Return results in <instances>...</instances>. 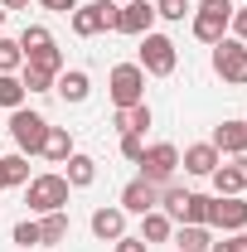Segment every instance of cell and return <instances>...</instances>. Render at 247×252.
<instances>
[{
    "instance_id": "1",
    "label": "cell",
    "mask_w": 247,
    "mask_h": 252,
    "mask_svg": "<svg viewBox=\"0 0 247 252\" xmlns=\"http://www.w3.org/2000/svg\"><path fill=\"white\" fill-rule=\"evenodd\" d=\"M136 54H141V73H146V78H170V73H175V63H180V49H175V39H170V34H141V49H136Z\"/></svg>"
},
{
    "instance_id": "2",
    "label": "cell",
    "mask_w": 247,
    "mask_h": 252,
    "mask_svg": "<svg viewBox=\"0 0 247 252\" xmlns=\"http://www.w3.org/2000/svg\"><path fill=\"white\" fill-rule=\"evenodd\" d=\"M228 25H233V0H204L194 15H189V30L199 44H218L228 39Z\"/></svg>"
},
{
    "instance_id": "3",
    "label": "cell",
    "mask_w": 247,
    "mask_h": 252,
    "mask_svg": "<svg viewBox=\"0 0 247 252\" xmlns=\"http://www.w3.org/2000/svg\"><path fill=\"white\" fill-rule=\"evenodd\" d=\"M44 136H49V117L44 112H30V107H15L10 112V141L20 156H39L44 151Z\"/></svg>"
},
{
    "instance_id": "4",
    "label": "cell",
    "mask_w": 247,
    "mask_h": 252,
    "mask_svg": "<svg viewBox=\"0 0 247 252\" xmlns=\"http://www.w3.org/2000/svg\"><path fill=\"white\" fill-rule=\"evenodd\" d=\"M25 204H30V214H59V209H68V180L63 175H34L25 185Z\"/></svg>"
},
{
    "instance_id": "5",
    "label": "cell",
    "mask_w": 247,
    "mask_h": 252,
    "mask_svg": "<svg viewBox=\"0 0 247 252\" xmlns=\"http://www.w3.org/2000/svg\"><path fill=\"white\" fill-rule=\"evenodd\" d=\"M68 25L78 39H93L102 30H117V0H83L73 15H68Z\"/></svg>"
},
{
    "instance_id": "6",
    "label": "cell",
    "mask_w": 247,
    "mask_h": 252,
    "mask_svg": "<svg viewBox=\"0 0 247 252\" xmlns=\"http://www.w3.org/2000/svg\"><path fill=\"white\" fill-rule=\"evenodd\" d=\"M107 97H112V107L146 102V73H141V63H117L112 78H107Z\"/></svg>"
},
{
    "instance_id": "7",
    "label": "cell",
    "mask_w": 247,
    "mask_h": 252,
    "mask_svg": "<svg viewBox=\"0 0 247 252\" xmlns=\"http://www.w3.org/2000/svg\"><path fill=\"white\" fill-rule=\"evenodd\" d=\"M214 73L233 88H247V44L243 39H218L214 44Z\"/></svg>"
},
{
    "instance_id": "8",
    "label": "cell",
    "mask_w": 247,
    "mask_h": 252,
    "mask_svg": "<svg viewBox=\"0 0 247 252\" xmlns=\"http://www.w3.org/2000/svg\"><path fill=\"white\" fill-rule=\"evenodd\" d=\"M175 170H180V146H170V141L146 146V156H141V180H151V185H170Z\"/></svg>"
},
{
    "instance_id": "9",
    "label": "cell",
    "mask_w": 247,
    "mask_h": 252,
    "mask_svg": "<svg viewBox=\"0 0 247 252\" xmlns=\"http://www.w3.org/2000/svg\"><path fill=\"white\" fill-rule=\"evenodd\" d=\"M209 228H218V233H243V228H247V204H243V194H214Z\"/></svg>"
},
{
    "instance_id": "10",
    "label": "cell",
    "mask_w": 247,
    "mask_h": 252,
    "mask_svg": "<svg viewBox=\"0 0 247 252\" xmlns=\"http://www.w3.org/2000/svg\"><path fill=\"white\" fill-rule=\"evenodd\" d=\"M151 25H155V5L151 0H126V5H117V34L141 39V34H151Z\"/></svg>"
},
{
    "instance_id": "11",
    "label": "cell",
    "mask_w": 247,
    "mask_h": 252,
    "mask_svg": "<svg viewBox=\"0 0 247 252\" xmlns=\"http://www.w3.org/2000/svg\"><path fill=\"white\" fill-rule=\"evenodd\" d=\"M122 209H126V219H131V214L141 219V214L160 209V185H151V180H141V175H136V180L122 189Z\"/></svg>"
},
{
    "instance_id": "12",
    "label": "cell",
    "mask_w": 247,
    "mask_h": 252,
    "mask_svg": "<svg viewBox=\"0 0 247 252\" xmlns=\"http://www.w3.org/2000/svg\"><path fill=\"white\" fill-rule=\"evenodd\" d=\"M180 165H185V175H199V180H209L218 165H223V156H218L209 141H199V146H185V151H180Z\"/></svg>"
},
{
    "instance_id": "13",
    "label": "cell",
    "mask_w": 247,
    "mask_h": 252,
    "mask_svg": "<svg viewBox=\"0 0 247 252\" xmlns=\"http://www.w3.org/2000/svg\"><path fill=\"white\" fill-rule=\"evenodd\" d=\"M209 180H214V194H243L247 189V156H233L228 165H218Z\"/></svg>"
},
{
    "instance_id": "14",
    "label": "cell",
    "mask_w": 247,
    "mask_h": 252,
    "mask_svg": "<svg viewBox=\"0 0 247 252\" xmlns=\"http://www.w3.org/2000/svg\"><path fill=\"white\" fill-rule=\"evenodd\" d=\"M54 93H59L63 102H73V107H78V102H88V97H93V78H88L83 68H63L59 78H54Z\"/></svg>"
},
{
    "instance_id": "15",
    "label": "cell",
    "mask_w": 247,
    "mask_h": 252,
    "mask_svg": "<svg viewBox=\"0 0 247 252\" xmlns=\"http://www.w3.org/2000/svg\"><path fill=\"white\" fill-rule=\"evenodd\" d=\"M214 146L218 156H247V122H223L214 126Z\"/></svg>"
},
{
    "instance_id": "16",
    "label": "cell",
    "mask_w": 247,
    "mask_h": 252,
    "mask_svg": "<svg viewBox=\"0 0 247 252\" xmlns=\"http://www.w3.org/2000/svg\"><path fill=\"white\" fill-rule=\"evenodd\" d=\"M126 233V209L122 204H112V209H97L93 214V238H102V243H117Z\"/></svg>"
},
{
    "instance_id": "17",
    "label": "cell",
    "mask_w": 247,
    "mask_h": 252,
    "mask_svg": "<svg viewBox=\"0 0 247 252\" xmlns=\"http://www.w3.org/2000/svg\"><path fill=\"white\" fill-rule=\"evenodd\" d=\"M136 238H141L146 248H151V243H170V238H175V219L160 214V209H151V214H141V233H136Z\"/></svg>"
},
{
    "instance_id": "18",
    "label": "cell",
    "mask_w": 247,
    "mask_h": 252,
    "mask_svg": "<svg viewBox=\"0 0 247 252\" xmlns=\"http://www.w3.org/2000/svg\"><path fill=\"white\" fill-rule=\"evenodd\" d=\"M209 248H214V228H199V223L175 228V252H209Z\"/></svg>"
},
{
    "instance_id": "19",
    "label": "cell",
    "mask_w": 247,
    "mask_h": 252,
    "mask_svg": "<svg viewBox=\"0 0 247 252\" xmlns=\"http://www.w3.org/2000/svg\"><path fill=\"white\" fill-rule=\"evenodd\" d=\"M68 170H63V180H68V189H88L97 180V160L93 156H83V151H73V156L63 160Z\"/></svg>"
},
{
    "instance_id": "20",
    "label": "cell",
    "mask_w": 247,
    "mask_h": 252,
    "mask_svg": "<svg viewBox=\"0 0 247 252\" xmlns=\"http://www.w3.org/2000/svg\"><path fill=\"white\" fill-rule=\"evenodd\" d=\"M151 102H136V107H117L112 112V126L117 131H136V136H146V126H151Z\"/></svg>"
},
{
    "instance_id": "21",
    "label": "cell",
    "mask_w": 247,
    "mask_h": 252,
    "mask_svg": "<svg viewBox=\"0 0 247 252\" xmlns=\"http://www.w3.org/2000/svg\"><path fill=\"white\" fill-rule=\"evenodd\" d=\"M68 209H59V214H39V248H59L63 238H68Z\"/></svg>"
},
{
    "instance_id": "22",
    "label": "cell",
    "mask_w": 247,
    "mask_h": 252,
    "mask_svg": "<svg viewBox=\"0 0 247 252\" xmlns=\"http://www.w3.org/2000/svg\"><path fill=\"white\" fill-rule=\"evenodd\" d=\"M25 68H39V73H49V78H59L63 68V49L59 44H44V49H34V54H25Z\"/></svg>"
},
{
    "instance_id": "23",
    "label": "cell",
    "mask_w": 247,
    "mask_h": 252,
    "mask_svg": "<svg viewBox=\"0 0 247 252\" xmlns=\"http://www.w3.org/2000/svg\"><path fill=\"white\" fill-rule=\"evenodd\" d=\"M0 180H5V189H20V185H30L34 175H30V156H0Z\"/></svg>"
},
{
    "instance_id": "24",
    "label": "cell",
    "mask_w": 247,
    "mask_h": 252,
    "mask_svg": "<svg viewBox=\"0 0 247 252\" xmlns=\"http://www.w3.org/2000/svg\"><path fill=\"white\" fill-rule=\"evenodd\" d=\"M44 160H54V165H63V160L73 156V136H68V126H49V136H44V151H39Z\"/></svg>"
},
{
    "instance_id": "25",
    "label": "cell",
    "mask_w": 247,
    "mask_h": 252,
    "mask_svg": "<svg viewBox=\"0 0 247 252\" xmlns=\"http://www.w3.org/2000/svg\"><path fill=\"white\" fill-rule=\"evenodd\" d=\"M209 214H214V194H194V189H189L180 223H199V228H209Z\"/></svg>"
},
{
    "instance_id": "26",
    "label": "cell",
    "mask_w": 247,
    "mask_h": 252,
    "mask_svg": "<svg viewBox=\"0 0 247 252\" xmlns=\"http://www.w3.org/2000/svg\"><path fill=\"white\" fill-rule=\"evenodd\" d=\"M25 83H20V73H0V107L5 112H15V107H25Z\"/></svg>"
},
{
    "instance_id": "27",
    "label": "cell",
    "mask_w": 247,
    "mask_h": 252,
    "mask_svg": "<svg viewBox=\"0 0 247 252\" xmlns=\"http://www.w3.org/2000/svg\"><path fill=\"white\" fill-rule=\"evenodd\" d=\"M185 199H189V189H185V185H160V214H170V219L180 223V214H185Z\"/></svg>"
},
{
    "instance_id": "28",
    "label": "cell",
    "mask_w": 247,
    "mask_h": 252,
    "mask_svg": "<svg viewBox=\"0 0 247 252\" xmlns=\"http://www.w3.org/2000/svg\"><path fill=\"white\" fill-rule=\"evenodd\" d=\"M20 68H25L20 39H5V34H0V73H20Z\"/></svg>"
},
{
    "instance_id": "29",
    "label": "cell",
    "mask_w": 247,
    "mask_h": 252,
    "mask_svg": "<svg viewBox=\"0 0 247 252\" xmlns=\"http://www.w3.org/2000/svg\"><path fill=\"white\" fill-rule=\"evenodd\" d=\"M185 15H194V5H189V0H155V20H170V25H180Z\"/></svg>"
},
{
    "instance_id": "30",
    "label": "cell",
    "mask_w": 247,
    "mask_h": 252,
    "mask_svg": "<svg viewBox=\"0 0 247 252\" xmlns=\"http://www.w3.org/2000/svg\"><path fill=\"white\" fill-rule=\"evenodd\" d=\"M44 44H54V34L44 30V25H25V30H20V49H25V54L44 49Z\"/></svg>"
},
{
    "instance_id": "31",
    "label": "cell",
    "mask_w": 247,
    "mask_h": 252,
    "mask_svg": "<svg viewBox=\"0 0 247 252\" xmlns=\"http://www.w3.org/2000/svg\"><path fill=\"white\" fill-rule=\"evenodd\" d=\"M20 83H25V93H54V78L39 68H20Z\"/></svg>"
},
{
    "instance_id": "32",
    "label": "cell",
    "mask_w": 247,
    "mask_h": 252,
    "mask_svg": "<svg viewBox=\"0 0 247 252\" xmlns=\"http://www.w3.org/2000/svg\"><path fill=\"white\" fill-rule=\"evenodd\" d=\"M20 248H39V219H20L15 223V233H10Z\"/></svg>"
},
{
    "instance_id": "33",
    "label": "cell",
    "mask_w": 247,
    "mask_h": 252,
    "mask_svg": "<svg viewBox=\"0 0 247 252\" xmlns=\"http://www.w3.org/2000/svg\"><path fill=\"white\" fill-rule=\"evenodd\" d=\"M122 156L131 160V165H141V156H146V136H136V131H122Z\"/></svg>"
},
{
    "instance_id": "34",
    "label": "cell",
    "mask_w": 247,
    "mask_h": 252,
    "mask_svg": "<svg viewBox=\"0 0 247 252\" xmlns=\"http://www.w3.org/2000/svg\"><path fill=\"white\" fill-rule=\"evenodd\" d=\"M209 252H247V233H223V243H214Z\"/></svg>"
},
{
    "instance_id": "35",
    "label": "cell",
    "mask_w": 247,
    "mask_h": 252,
    "mask_svg": "<svg viewBox=\"0 0 247 252\" xmlns=\"http://www.w3.org/2000/svg\"><path fill=\"white\" fill-rule=\"evenodd\" d=\"M112 248H117V252H151L146 243H141V238H136V233H122V238H117Z\"/></svg>"
},
{
    "instance_id": "36",
    "label": "cell",
    "mask_w": 247,
    "mask_h": 252,
    "mask_svg": "<svg viewBox=\"0 0 247 252\" xmlns=\"http://www.w3.org/2000/svg\"><path fill=\"white\" fill-rule=\"evenodd\" d=\"M228 34L247 44V5H243V10H233V25H228Z\"/></svg>"
},
{
    "instance_id": "37",
    "label": "cell",
    "mask_w": 247,
    "mask_h": 252,
    "mask_svg": "<svg viewBox=\"0 0 247 252\" xmlns=\"http://www.w3.org/2000/svg\"><path fill=\"white\" fill-rule=\"evenodd\" d=\"M39 5H44V10H54V15H73L83 0H39Z\"/></svg>"
},
{
    "instance_id": "38",
    "label": "cell",
    "mask_w": 247,
    "mask_h": 252,
    "mask_svg": "<svg viewBox=\"0 0 247 252\" xmlns=\"http://www.w3.org/2000/svg\"><path fill=\"white\" fill-rule=\"evenodd\" d=\"M0 5H5V15H10V10H25L30 0H0Z\"/></svg>"
},
{
    "instance_id": "39",
    "label": "cell",
    "mask_w": 247,
    "mask_h": 252,
    "mask_svg": "<svg viewBox=\"0 0 247 252\" xmlns=\"http://www.w3.org/2000/svg\"><path fill=\"white\" fill-rule=\"evenodd\" d=\"M0 30H5V5H0Z\"/></svg>"
},
{
    "instance_id": "40",
    "label": "cell",
    "mask_w": 247,
    "mask_h": 252,
    "mask_svg": "<svg viewBox=\"0 0 247 252\" xmlns=\"http://www.w3.org/2000/svg\"><path fill=\"white\" fill-rule=\"evenodd\" d=\"M0 189H5V180H0Z\"/></svg>"
},
{
    "instance_id": "41",
    "label": "cell",
    "mask_w": 247,
    "mask_h": 252,
    "mask_svg": "<svg viewBox=\"0 0 247 252\" xmlns=\"http://www.w3.org/2000/svg\"><path fill=\"white\" fill-rule=\"evenodd\" d=\"M117 5H126V0H117Z\"/></svg>"
}]
</instances>
